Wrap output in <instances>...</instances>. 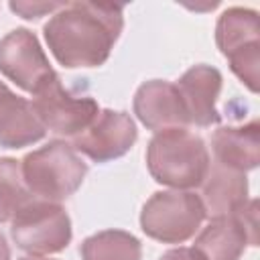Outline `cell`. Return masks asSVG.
<instances>
[{
  "instance_id": "cell-1",
  "label": "cell",
  "mask_w": 260,
  "mask_h": 260,
  "mask_svg": "<svg viewBox=\"0 0 260 260\" xmlns=\"http://www.w3.org/2000/svg\"><path fill=\"white\" fill-rule=\"evenodd\" d=\"M124 28V6L106 2H65L43 35L53 57L67 69L100 67L108 61Z\"/></svg>"
},
{
  "instance_id": "cell-2",
  "label": "cell",
  "mask_w": 260,
  "mask_h": 260,
  "mask_svg": "<svg viewBox=\"0 0 260 260\" xmlns=\"http://www.w3.org/2000/svg\"><path fill=\"white\" fill-rule=\"evenodd\" d=\"M209 150L205 140L187 128L156 132L146 146V167L150 177L171 189L201 187L209 171Z\"/></svg>"
},
{
  "instance_id": "cell-3",
  "label": "cell",
  "mask_w": 260,
  "mask_h": 260,
  "mask_svg": "<svg viewBox=\"0 0 260 260\" xmlns=\"http://www.w3.org/2000/svg\"><path fill=\"white\" fill-rule=\"evenodd\" d=\"M26 189L35 199L59 203L71 197L87 175V162L65 140H51L20 160Z\"/></svg>"
},
{
  "instance_id": "cell-4",
  "label": "cell",
  "mask_w": 260,
  "mask_h": 260,
  "mask_svg": "<svg viewBox=\"0 0 260 260\" xmlns=\"http://www.w3.org/2000/svg\"><path fill=\"white\" fill-rule=\"evenodd\" d=\"M207 217L201 197L193 191H156L140 211L142 232L162 244H183L197 234Z\"/></svg>"
},
{
  "instance_id": "cell-5",
  "label": "cell",
  "mask_w": 260,
  "mask_h": 260,
  "mask_svg": "<svg viewBox=\"0 0 260 260\" xmlns=\"http://www.w3.org/2000/svg\"><path fill=\"white\" fill-rule=\"evenodd\" d=\"M215 43L228 59L234 75L258 93L260 81V20L258 12L244 6H232L221 12L215 24Z\"/></svg>"
},
{
  "instance_id": "cell-6",
  "label": "cell",
  "mask_w": 260,
  "mask_h": 260,
  "mask_svg": "<svg viewBox=\"0 0 260 260\" xmlns=\"http://www.w3.org/2000/svg\"><path fill=\"white\" fill-rule=\"evenodd\" d=\"M10 236L22 252L39 258L63 252L71 242V219L61 203L32 199L12 219Z\"/></svg>"
},
{
  "instance_id": "cell-7",
  "label": "cell",
  "mask_w": 260,
  "mask_h": 260,
  "mask_svg": "<svg viewBox=\"0 0 260 260\" xmlns=\"http://www.w3.org/2000/svg\"><path fill=\"white\" fill-rule=\"evenodd\" d=\"M30 106L45 130L71 138L83 132L100 112L93 98L73 95L69 89H65L57 73L37 87Z\"/></svg>"
},
{
  "instance_id": "cell-8",
  "label": "cell",
  "mask_w": 260,
  "mask_h": 260,
  "mask_svg": "<svg viewBox=\"0 0 260 260\" xmlns=\"http://www.w3.org/2000/svg\"><path fill=\"white\" fill-rule=\"evenodd\" d=\"M248 246H258L256 199H250L234 215L211 217L193 244L205 260H240Z\"/></svg>"
},
{
  "instance_id": "cell-9",
  "label": "cell",
  "mask_w": 260,
  "mask_h": 260,
  "mask_svg": "<svg viewBox=\"0 0 260 260\" xmlns=\"http://www.w3.org/2000/svg\"><path fill=\"white\" fill-rule=\"evenodd\" d=\"M138 130L128 112L100 110L91 124L73 136L71 146L93 162H110L124 156L136 142Z\"/></svg>"
},
{
  "instance_id": "cell-10",
  "label": "cell",
  "mask_w": 260,
  "mask_h": 260,
  "mask_svg": "<svg viewBox=\"0 0 260 260\" xmlns=\"http://www.w3.org/2000/svg\"><path fill=\"white\" fill-rule=\"evenodd\" d=\"M0 73L22 91L35 93L55 71L37 35L20 26L0 39Z\"/></svg>"
},
{
  "instance_id": "cell-11",
  "label": "cell",
  "mask_w": 260,
  "mask_h": 260,
  "mask_svg": "<svg viewBox=\"0 0 260 260\" xmlns=\"http://www.w3.org/2000/svg\"><path fill=\"white\" fill-rule=\"evenodd\" d=\"M136 118L154 134L171 128H187L189 118L175 83L165 79L144 81L132 102Z\"/></svg>"
},
{
  "instance_id": "cell-12",
  "label": "cell",
  "mask_w": 260,
  "mask_h": 260,
  "mask_svg": "<svg viewBox=\"0 0 260 260\" xmlns=\"http://www.w3.org/2000/svg\"><path fill=\"white\" fill-rule=\"evenodd\" d=\"M175 85L187 110L189 126L209 128L213 124H219L221 116L215 108L223 85V77L219 69L205 63L193 65L179 77Z\"/></svg>"
},
{
  "instance_id": "cell-13",
  "label": "cell",
  "mask_w": 260,
  "mask_h": 260,
  "mask_svg": "<svg viewBox=\"0 0 260 260\" xmlns=\"http://www.w3.org/2000/svg\"><path fill=\"white\" fill-rule=\"evenodd\" d=\"M199 197L209 217H225V215L238 213L248 203L246 173L228 169L211 160L209 171L201 183Z\"/></svg>"
},
{
  "instance_id": "cell-14",
  "label": "cell",
  "mask_w": 260,
  "mask_h": 260,
  "mask_svg": "<svg viewBox=\"0 0 260 260\" xmlns=\"http://www.w3.org/2000/svg\"><path fill=\"white\" fill-rule=\"evenodd\" d=\"M45 134L47 130L35 116L30 102L0 81V146L24 148L43 140Z\"/></svg>"
},
{
  "instance_id": "cell-15",
  "label": "cell",
  "mask_w": 260,
  "mask_h": 260,
  "mask_svg": "<svg viewBox=\"0 0 260 260\" xmlns=\"http://www.w3.org/2000/svg\"><path fill=\"white\" fill-rule=\"evenodd\" d=\"M213 160L248 173L260 162V124L252 120L242 126H219L211 136Z\"/></svg>"
},
{
  "instance_id": "cell-16",
  "label": "cell",
  "mask_w": 260,
  "mask_h": 260,
  "mask_svg": "<svg viewBox=\"0 0 260 260\" xmlns=\"http://www.w3.org/2000/svg\"><path fill=\"white\" fill-rule=\"evenodd\" d=\"M81 260H140V240L124 230H102L87 236L79 248Z\"/></svg>"
},
{
  "instance_id": "cell-17",
  "label": "cell",
  "mask_w": 260,
  "mask_h": 260,
  "mask_svg": "<svg viewBox=\"0 0 260 260\" xmlns=\"http://www.w3.org/2000/svg\"><path fill=\"white\" fill-rule=\"evenodd\" d=\"M35 197L24 185L20 160L12 156L0 158V223L10 221Z\"/></svg>"
},
{
  "instance_id": "cell-18",
  "label": "cell",
  "mask_w": 260,
  "mask_h": 260,
  "mask_svg": "<svg viewBox=\"0 0 260 260\" xmlns=\"http://www.w3.org/2000/svg\"><path fill=\"white\" fill-rule=\"evenodd\" d=\"M65 2H10V10L24 20H37L45 14H55Z\"/></svg>"
},
{
  "instance_id": "cell-19",
  "label": "cell",
  "mask_w": 260,
  "mask_h": 260,
  "mask_svg": "<svg viewBox=\"0 0 260 260\" xmlns=\"http://www.w3.org/2000/svg\"><path fill=\"white\" fill-rule=\"evenodd\" d=\"M158 260H205L195 248H185V246H179V248H173V250H167Z\"/></svg>"
},
{
  "instance_id": "cell-20",
  "label": "cell",
  "mask_w": 260,
  "mask_h": 260,
  "mask_svg": "<svg viewBox=\"0 0 260 260\" xmlns=\"http://www.w3.org/2000/svg\"><path fill=\"white\" fill-rule=\"evenodd\" d=\"M0 260H10V246L2 234H0Z\"/></svg>"
},
{
  "instance_id": "cell-21",
  "label": "cell",
  "mask_w": 260,
  "mask_h": 260,
  "mask_svg": "<svg viewBox=\"0 0 260 260\" xmlns=\"http://www.w3.org/2000/svg\"><path fill=\"white\" fill-rule=\"evenodd\" d=\"M20 260H49V258H35V256H28V258H20Z\"/></svg>"
}]
</instances>
